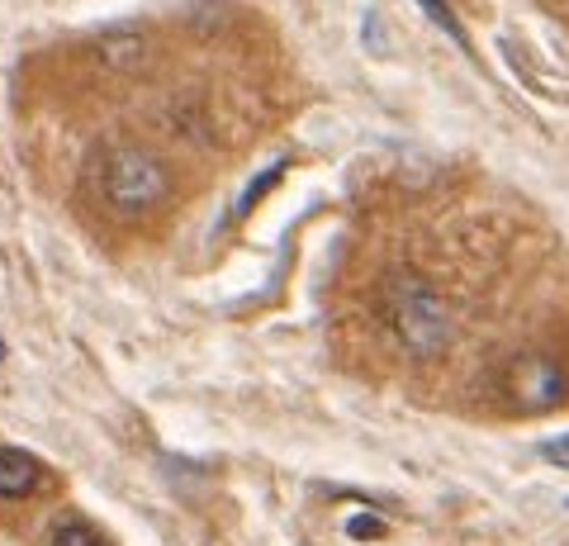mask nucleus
Segmentation results:
<instances>
[{
	"instance_id": "8",
	"label": "nucleus",
	"mask_w": 569,
	"mask_h": 546,
	"mask_svg": "<svg viewBox=\"0 0 569 546\" xmlns=\"http://www.w3.org/2000/svg\"><path fill=\"white\" fill-rule=\"evenodd\" d=\"M280 171H284V162H276L271 171H261V176H257V181H252V190H247V196L238 200V215H247V209H252V205L266 196V190H271V181H280Z\"/></svg>"
},
{
	"instance_id": "5",
	"label": "nucleus",
	"mask_w": 569,
	"mask_h": 546,
	"mask_svg": "<svg viewBox=\"0 0 569 546\" xmlns=\"http://www.w3.org/2000/svg\"><path fill=\"white\" fill-rule=\"evenodd\" d=\"M96 58H100L104 67H114V72H133V67L148 58V43H142L138 33L119 29V33H104V39L96 43Z\"/></svg>"
},
{
	"instance_id": "6",
	"label": "nucleus",
	"mask_w": 569,
	"mask_h": 546,
	"mask_svg": "<svg viewBox=\"0 0 569 546\" xmlns=\"http://www.w3.org/2000/svg\"><path fill=\"white\" fill-rule=\"evenodd\" d=\"M48 546H110V542H104L100 527H91L86 518H62L58 527H52Z\"/></svg>"
},
{
	"instance_id": "9",
	"label": "nucleus",
	"mask_w": 569,
	"mask_h": 546,
	"mask_svg": "<svg viewBox=\"0 0 569 546\" xmlns=\"http://www.w3.org/2000/svg\"><path fill=\"white\" fill-rule=\"evenodd\" d=\"M347 533H351L356 542H370V537H385V518H370V514H356V518L347 523Z\"/></svg>"
},
{
	"instance_id": "11",
	"label": "nucleus",
	"mask_w": 569,
	"mask_h": 546,
	"mask_svg": "<svg viewBox=\"0 0 569 546\" xmlns=\"http://www.w3.org/2000/svg\"><path fill=\"white\" fill-rule=\"evenodd\" d=\"M0 351H6V347H0Z\"/></svg>"
},
{
	"instance_id": "7",
	"label": "nucleus",
	"mask_w": 569,
	"mask_h": 546,
	"mask_svg": "<svg viewBox=\"0 0 569 546\" xmlns=\"http://www.w3.org/2000/svg\"><path fill=\"white\" fill-rule=\"evenodd\" d=\"M418 6L427 10V20H432L441 33H447V39H456V43H466V29H460V20L456 14L447 10V0H418Z\"/></svg>"
},
{
	"instance_id": "1",
	"label": "nucleus",
	"mask_w": 569,
	"mask_h": 546,
	"mask_svg": "<svg viewBox=\"0 0 569 546\" xmlns=\"http://www.w3.org/2000/svg\"><path fill=\"white\" fill-rule=\"evenodd\" d=\"M380 314H385V328L413 361H437L447 357L460 319L451 309V299L441 295L432 280L418 276V271H389L385 286H380Z\"/></svg>"
},
{
	"instance_id": "3",
	"label": "nucleus",
	"mask_w": 569,
	"mask_h": 546,
	"mask_svg": "<svg viewBox=\"0 0 569 546\" xmlns=\"http://www.w3.org/2000/svg\"><path fill=\"white\" fill-rule=\"evenodd\" d=\"M503 404L512 414H556L569 404V366L546 351H522L503 366Z\"/></svg>"
},
{
	"instance_id": "4",
	"label": "nucleus",
	"mask_w": 569,
	"mask_h": 546,
	"mask_svg": "<svg viewBox=\"0 0 569 546\" xmlns=\"http://www.w3.org/2000/svg\"><path fill=\"white\" fill-rule=\"evenodd\" d=\"M43 485V466L20 447H0V499H29Z\"/></svg>"
},
{
	"instance_id": "10",
	"label": "nucleus",
	"mask_w": 569,
	"mask_h": 546,
	"mask_svg": "<svg viewBox=\"0 0 569 546\" xmlns=\"http://www.w3.org/2000/svg\"><path fill=\"white\" fill-rule=\"evenodd\" d=\"M541 456L550 466H560V470H569V433L565 437H550V443L541 447Z\"/></svg>"
},
{
	"instance_id": "2",
	"label": "nucleus",
	"mask_w": 569,
	"mask_h": 546,
	"mask_svg": "<svg viewBox=\"0 0 569 546\" xmlns=\"http://www.w3.org/2000/svg\"><path fill=\"white\" fill-rule=\"evenodd\" d=\"M91 190L96 200L119 219H148L167 209L176 196V176L162 152L142 143H104L91 157Z\"/></svg>"
}]
</instances>
